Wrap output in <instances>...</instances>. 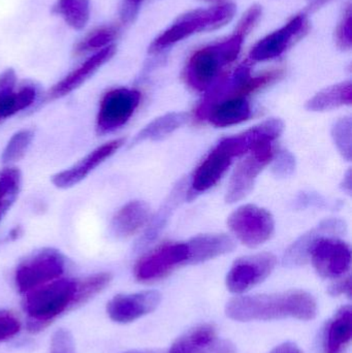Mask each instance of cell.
I'll return each instance as SVG.
<instances>
[{
    "mask_svg": "<svg viewBox=\"0 0 352 353\" xmlns=\"http://www.w3.org/2000/svg\"><path fill=\"white\" fill-rule=\"evenodd\" d=\"M227 316L237 321L296 319L312 321L318 314L315 299L303 290L239 296L227 303Z\"/></svg>",
    "mask_w": 352,
    "mask_h": 353,
    "instance_id": "obj_1",
    "label": "cell"
},
{
    "mask_svg": "<svg viewBox=\"0 0 352 353\" xmlns=\"http://www.w3.org/2000/svg\"><path fill=\"white\" fill-rule=\"evenodd\" d=\"M76 281L57 279L27 292L23 301L26 312L27 330L37 334L47 329L56 317L70 310L76 292Z\"/></svg>",
    "mask_w": 352,
    "mask_h": 353,
    "instance_id": "obj_2",
    "label": "cell"
},
{
    "mask_svg": "<svg viewBox=\"0 0 352 353\" xmlns=\"http://www.w3.org/2000/svg\"><path fill=\"white\" fill-rule=\"evenodd\" d=\"M244 37L234 33L229 39L198 50L190 57L185 80L196 91L208 90L220 76L223 68L237 59Z\"/></svg>",
    "mask_w": 352,
    "mask_h": 353,
    "instance_id": "obj_3",
    "label": "cell"
},
{
    "mask_svg": "<svg viewBox=\"0 0 352 353\" xmlns=\"http://www.w3.org/2000/svg\"><path fill=\"white\" fill-rule=\"evenodd\" d=\"M236 6L227 3L207 10H196L177 19L175 23L159 35L149 51L156 53L194 33L215 30L229 23L235 16Z\"/></svg>",
    "mask_w": 352,
    "mask_h": 353,
    "instance_id": "obj_4",
    "label": "cell"
},
{
    "mask_svg": "<svg viewBox=\"0 0 352 353\" xmlns=\"http://www.w3.org/2000/svg\"><path fill=\"white\" fill-rule=\"evenodd\" d=\"M246 153L247 147L240 134L223 139L196 169L188 194L194 197L212 188L227 173L234 159Z\"/></svg>",
    "mask_w": 352,
    "mask_h": 353,
    "instance_id": "obj_5",
    "label": "cell"
},
{
    "mask_svg": "<svg viewBox=\"0 0 352 353\" xmlns=\"http://www.w3.org/2000/svg\"><path fill=\"white\" fill-rule=\"evenodd\" d=\"M65 270V259L53 248H45L31 254L18 265L14 282L21 294L57 280Z\"/></svg>",
    "mask_w": 352,
    "mask_h": 353,
    "instance_id": "obj_6",
    "label": "cell"
},
{
    "mask_svg": "<svg viewBox=\"0 0 352 353\" xmlns=\"http://www.w3.org/2000/svg\"><path fill=\"white\" fill-rule=\"evenodd\" d=\"M272 142L271 140L260 141L246 153L245 159L240 161L229 180L225 196L227 203L241 201L251 192L258 175L274 159Z\"/></svg>",
    "mask_w": 352,
    "mask_h": 353,
    "instance_id": "obj_7",
    "label": "cell"
},
{
    "mask_svg": "<svg viewBox=\"0 0 352 353\" xmlns=\"http://www.w3.org/2000/svg\"><path fill=\"white\" fill-rule=\"evenodd\" d=\"M229 230L245 246L256 248L270 240L275 222L270 212L254 205L238 208L227 220Z\"/></svg>",
    "mask_w": 352,
    "mask_h": 353,
    "instance_id": "obj_8",
    "label": "cell"
},
{
    "mask_svg": "<svg viewBox=\"0 0 352 353\" xmlns=\"http://www.w3.org/2000/svg\"><path fill=\"white\" fill-rule=\"evenodd\" d=\"M141 97L140 91L136 89L116 88L107 91L101 99L97 113V134H112L125 125L140 105Z\"/></svg>",
    "mask_w": 352,
    "mask_h": 353,
    "instance_id": "obj_9",
    "label": "cell"
},
{
    "mask_svg": "<svg viewBox=\"0 0 352 353\" xmlns=\"http://www.w3.org/2000/svg\"><path fill=\"white\" fill-rule=\"evenodd\" d=\"M188 263L186 243H169L145 254L134 265V276L140 282L163 279L177 268Z\"/></svg>",
    "mask_w": 352,
    "mask_h": 353,
    "instance_id": "obj_10",
    "label": "cell"
},
{
    "mask_svg": "<svg viewBox=\"0 0 352 353\" xmlns=\"http://www.w3.org/2000/svg\"><path fill=\"white\" fill-rule=\"evenodd\" d=\"M277 259L272 253H258L241 257L234 263L227 276V290L243 294L264 282L274 271Z\"/></svg>",
    "mask_w": 352,
    "mask_h": 353,
    "instance_id": "obj_11",
    "label": "cell"
},
{
    "mask_svg": "<svg viewBox=\"0 0 352 353\" xmlns=\"http://www.w3.org/2000/svg\"><path fill=\"white\" fill-rule=\"evenodd\" d=\"M309 259L324 278H338L351 269V247L336 236H322L310 249Z\"/></svg>",
    "mask_w": 352,
    "mask_h": 353,
    "instance_id": "obj_12",
    "label": "cell"
},
{
    "mask_svg": "<svg viewBox=\"0 0 352 353\" xmlns=\"http://www.w3.org/2000/svg\"><path fill=\"white\" fill-rule=\"evenodd\" d=\"M305 14H298L278 30L260 39L250 52L253 61H266L284 53L306 31Z\"/></svg>",
    "mask_w": 352,
    "mask_h": 353,
    "instance_id": "obj_13",
    "label": "cell"
},
{
    "mask_svg": "<svg viewBox=\"0 0 352 353\" xmlns=\"http://www.w3.org/2000/svg\"><path fill=\"white\" fill-rule=\"evenodd\" d=\"M161 294L155 290L132 294H119L107 303V312L112 321L130 323L150 314L161 304Z\"/></svg>",
    "mask_w": 352,
    "mask_h": 353,
    "instance_id": "obj_14",
    "label": "cell"
},
{
    "mask_svg": "<svg viewBox=\"0 0 352 353\" xmlns=\"http://www.w3.org/2000/svg\"><path fill=\"white\" fill-rule=\"evenodd\" d=\"M236 346L221 339L211 325H200L178 338L169 353H236Z\"/></svg>",
    "mask_w": 352,
    "mask_h": 353,
    "instance_id": "obj_15",
    "label": "cell"
},
{
    "mask_svg": "<svg viewBox=\"0 0 352 353\" xmlns=\"http://www.w3.org/2000/svg\"><path fill=\"white\" fill-rule=\"evenodd\" d=\"M125 139H115L89 153L84 159H81L76 165L65 171L58 173L53 176V184L58 188L66 189L84 180L93 170L115 154L123 145Z\"/></svg>",
    "mask_w": 352,
    "mask_h": 353,
    "instance_id": "obj_16",
    "label": "cell"
},
{
    "mask_svg": "<svg viewBox=\"0 0 352 353\" xmlns=\"http://www.w3.org/2000/svg\"><path fill=\"white\" fill-rule=\"evenodd\" d=\"M115 45L109 46L101 51L96 52L94 55L89 57L86 61L83 62L78 68L72 70V72L64 77L61 81L54 85L49 92H48V99L49 101H55V99H61L66 95L72 93V91L82 86L87 80L91 78L103 64L112 59L115 55Z\"/></svg>",
    "mask_w": 352,
    "mask_h": 353,
    "instance_id": "obj_17",
    "label": "cell"
},
{
    "mask_svg": "<svg viewBox=\"0 0 352 353\" xmlns=\"http://www.w3.org/2000/svg\"><path fill=\"white\" fill-rule=\"evenodd\" d=\"M345 222L340 219H328L320 222L309 232L298 239L285 253L287 265H303L309 259L310 249L322 236H336L345 232Z\"/></svg>",
    "mask_w": 352,
    "mask_h": 353,
    "instance_id": "obj_18",
    "label": "cell"
},
{
    "mask_svg": "<svg viewBox=\"0 0 352 353\" xmlns=\"http://www.w3.org/2000/svg\"><path fill=\"white\" fill-rule=\"evenodd\" d=\"M188 247L187 265H198L235 249V241L227 234H204L186 242Z\"/></svg>",
    "mask_w": 352,
    "mask_h": 353,
    "instance_id": "obj_19",
    "label": "cell"
},
{
    "mask_svg": "<svg viewBox=\"0 0 352 353\" xmlns=\"http://www.w3.org/2000/svg\"><path fill=\"white\" fill-rule=\"evenodd\" d=\"M150 207L144 201L126 203L114 216L112 230L118 238H130L140 232L150 220Z\"/></svg>",
    "mask_w": 352,
    "mask_h": 353,
    "instance_id": "obj_20",
    "label": "cell"
},
{
    "mask_svg": "<svg viewBox=\"0 0 352 353\" xmlns=\"http://www.w3.org/2000/svg\"><path fill=\"white\" fill-rule=\"evenodd\" d=\"M251 107L246 97H234L210 108L205 119L217 128H227L246 121L251 117Z\"/></svg>",
    "mask_w": 352,
    "mask_h": 353,
    "instance_id": "obj_21",
    "label": "cell"
},
{
    "mask_svg": "<svg viewBox=\"0 0 352 353\" xmlns=\"http://www.w3.org/2000/svg\"><path fill=\"white\" fill-rule=\"evenodd\" d=\"M352 338V309L342 307L327 325L324 353H344Z\"/></svg>",
    "mask_w": 352,
    "mask_h": 353,
    "instance_id": "obj_22",
    "label": "cell"
},
{
    "mask_svg": "<svg viewBox=\"0 0 352 353\" xmlns=\"http://www.w3.org/2000/svg\"><path fill=\"white\" fill-rule=\"evenodd\" d=\"M187 113L184 112H173L165 114L157 119L153 120L148 125L145 126L132 141V145H138L145 141H159L173 134L178 128L187 122Z\"/></svg>",
    "mask_w": 352,
    "mask_h": 353,
    "instance_id": "obj_23",
    "label": "cell"
},
{
    "mask_svg": "<svg viewBox=\"0 0 352 353\" xmlns=\"http://www.w3.org/2000/svg\"><path fill=\"white\" fill-rule=\"evenodd\" d=\"M351 83L343 82L324 89L314 95L306 103V109L312 112L330 111L342 105H351Z\"/></svg>",
    "mask_w": 352,
    "mask_h": 353,
    "instance_id": "obj_24",
    "label": "cell"
},
{
    "mask_svg": "<svg viewBox=\"0 0 352 353\" xmlns=\"http://www.w3.org/2000/svg\"><path fill=\"white\" fill-rule=\"evenodd\" d=\"M53 12L60 14L68 26L82 30L90 19V0H57Z\"/></svg>",
    "mask_w": 352,
    "mask_h": 353,
    "instance_id": "obj_25",
    "label": "cell"
},
{
    "mask_svg": "<svg viewBox=\"0 0 352 353\" xmlns=\"http://www.w3.org/2000/svg\"><path fill=\"white\" fill-rule=\"evenodd\" d=\"M37 90L32 85L22 87L18 92L0 94V120L16 115L19 112L27 109L34 103Z\"/></svg>",
    "mask_w": 352,
    "mask_h": 353,
    "instance_id": "obj_26",
    "label": "cell"
},
{
    "mask_svg": "<svg viewBox=\"0 0 352 353\" xmlns=\"http://www.w3.org/2000/svg\"><path fill=\"white\" fill-rule=\"evenodd\" d=\"M111 281L112 275L109 273L95 274L81 281H76V292H74L70 310L87 304L99 292H103Z\"/></svg>",
    "mask_w": 352,
    "mask_h": 353,
    "instance_id": "obj_27",
    "label": "cell"
},
{
    "mask_svg": "<svg viewBox=\"0 0 352 353\" xmlns=\"http://www.w3.org/2000/svg\"><path fill=\"white\" fill-rule=\"evenodd\" d=\"M118 32L119 28L114 25L94 29L76 43L74 49V55L82 56L92 51L99 52L113 45L112 43L117 37Z\"/></svg>",
    "mask_w": 352,
    "mask_h": 353,
    "instance_id": "obj_28",
    "label": "cell"
},
{
    "mask_svg": "<svg viewBox=\"0 0 352 353\" xmlns=\"http://www.w3.org/2000/svg\"><path fill=\"white\" fill-rule=\"evenodd\" d=\"M21 187V173L16 168L0 171V214L3 215L18 197Z\"/></svg>",
    "mask_w": 352,
    "mask_h": 353,
    "instance_id": "obj_29",
    "label": "cell"
},
{
    "mask_svg": "<svg viewBox=\"0 0 352 353\" xmlns=\"http://www.w3.org/2000/svg\"><path fill=\"white\" fill-rule=\"evenodd\" d=\"M179 185L180 186L176 187L175 190L173 191L171 196H169V201H167L163 209L158 212L156 217L153 219L152 223L149 225L146 234H145L142 240H141V247H145L150 244L153 240H155V239L159 236V232L165 228V223H167V220H169L172 211L177 207L178 201L181 199V195L182 193H183L182 192L183 186H182L181 183H180Z\"/></svg>",
    "mask_w": 352,
    "mask_h": 353,
    "instance_id": "obj_30",
    "label": "cell"
},
{
    "mask_svg": "<svg viewBox=\"0 0 352 353\" xmlns=\"http://www.w3.org/2000/svg\"><path fill=\"white\" fill-rule=\"evenodd\" d=\"M33 137L34 134L30 130H23L16 132L8 141V145L2 152V163L10 165L23 159L32 142Z\"/></svg>",
    "mask_w": 352,
    "mask_h": 353,
    "instance_id": "obj_31",
    "label": "cell"
},
{
    "mask_svg": "<svg viewBox=\"0 0 352 353\" xmlns=\"http://www.w3.org/2000/svg\"><path fill=\"white\" fill-rule=\"evenodd\" d=\"M351 128V119L347 117L338 120L333 126L332 130V137L335 145H336L339 152L347 161H351L352 154Z\"/></svg>",
    "mask_w": 352,
    "mask_h": 353,
    "instance_id": "obj_32",
    "label": "cell"
},
{
    "mask_svg": "<svg viewBox=\"0 0 352 353\" xmlns=\"http://www.w3.org/2000/svg\"><path fill=\"white\" fill-rule=\"evenodd\" d=\"M51 353H76V344L70 331L60 329L55 332L52 337Z\"/></svg>",
    "mask_w": 352,
    "mask_h": 353,
    "instance_id": "obj_33",
    "label": "cell"
},
{
    "mask_svg": "<svg viewBox=\"0 0 352 353\" xmlns=\"http://www.w3.org/2000/svg\"><path fill=\"white\" fill-rule=\"evenodd\" d=\"M296 159L287 151H281L273 165V172L277 176H287L295 171Z\"/></svg>",
    "mask_w": 352,
    "mask_h": 353,
    "instance_id": "obj_34",
    "label": "cell"
},
{
    "mask_svg": "<svg viewBox=\"0 0 352 353\" xmlns=\"http://www.w3.org/2000/svg\"><path fill=\"white\" fill-rule=\"evenodd\" d=\"M351 8H347L342 21L337 28V43L342 49L351 47Z\"/></svg>",
    "mask_w": 352,
    "mask_h": 353,
    "instance_id": "obj_35",
    "label": "cell"
},
{
    "mask_svg": "<svg viewBox=\"0 0 352 353\" xmlns=\"http://www.w3.org/2000/svg\"><path fill=\"white\" fill-rule=\"evenodd\" d=\"M260 14H262V8H260V6H254L250 8L249 10H247V12L244 14L241 21H240L235 32L242 35L243 37H246V35L252 30L254 25L258 22Z\"/></svg>",
    "mask_w": 352,
    "mask_h": 353,
    "instance_id": "obj_36",
    "label": "cell"
},
{
    "mask_svg": "<svg viewBox=\"0 0 352 353\" xmlns=\"http://www.w3.org/2000/svg\"><path fill=\"white\" fill-rule=\"evenodd\" d=\"M20 329L21 325L18 319L10 313L0 316V342L14 337L20 332Z\"/></svg>",
    "mask_w": 352,
    "mask_h": 353,
    "instance_id": "obj_37",
    "label": "cell"
},
{
    "mask_svg": "<svg viewBox=\"0 0 352 353\" xmlns=\"http://www.w3.org/2000/svg\"><path fill=\"white\" fill-rule=\"evenodd\" d=\"M17 84V74L12 68H8L0 74V94L14 92Z\"/></svg>",
    "mask_w": 352,
    "mask_h": 353,
    "instance_id": "obj_38",
    "label": "cell"
},
{
    "mask_svg": "<svg viewBox=\"0 0 352 353\" xmlns=\"http://www.w3.org/2000/svg\"><path fill=\"white\" fill-rule=\"evenodd\" d=\"M329 294L333 296H342V294H346V296H351V278L347 277L345 279L341 280V281L337 282V283L333 284L330 288H329Z\"/></svg>",
    "mask_w": 352,
    "mask_h": 353,
    "instance_id": "obj_39",
    "label": "cell"
},
{
    "mask_svg": "<svg viewBox=\"0 0 352 353\" xmlns=\"http://www.w3.org/2000/svg\"><path fill=\"white\" fill-rule=\"evenodd\" d=\"M143 0H124L123 8H122V20L124 22L132 21L136 17L138 6Z\"/></svg>",
    "mask_w": 352,
    "mask_h": 353,
    "instance_id": "obj_40",
    "label": "cell"
},
{
    "mask_svg": "<svg viewBox=\"0 0 352 353\" xmlns=\"http://www.w3.org/2000/svg\"><path fill=\"white\" fill-rule=\"evenodd\" d=\"M270 353H304L302 352L301 348L297 344L293 342H287V343L281 344L277 346L275 350H273Z\"/></svg>",
    "mask_w": 352,
    "mask_h": 353,
    "instance_id": "obj_41",
    "label": "cell"
},
{
    "mask_svg": "<svg viewBox=\"0 0 352 353\" xmlns=\"http://www.w3.org/2000/svg\"><path fill=\"white\" fill-rule=\"evenodd\" d=\"M343 189L345 191H347V193L351 194V171H349V173L346 174V176H344V181H343Z\"/></svg>",
    "mask_w": 352,
    "mask_h": 353,
    "instance_id": "obj_42",
    "label": "cell"
},
{
    "mask_svg": "<svg viewBox=\"0 0 352 353\" xmlns=\"http://www.w3.org/2000/svg\"><path fill=\"white\" fill-rule=\"evenodd\" d=\"M8 311L6 310H2V309H0V316H3V315L8 314Z\"/></svg>",
    "mask_w": 352,
    "mask_h": 353,
    "instance_id": "obj_43",
    "label": "cell"
},
{
    "mask_svg": "<svg viewBox=\"0 0 352 353\" xmlns=\"http://www.w3.org/2000/svg\"><path fill=\"white\" fill-rule=\"evenodd\" d=\"M124 353H148L145 352H141V350H132V352H127Z\"/></svg>",
    "mask_w": 352,
    "mask_h": 353,
    "instance_id": "obj_44",
    "label": "cell"
},
{
    "mask_svg": "<svg viewBox=\"0 0 352 353\" xmlns=\"http://www.w3.org/2000/svg\"><path fill=\"white\" fill-rule=\"evenodd\" d=\"M207 1H222V0H207Z\"/></svg>",
    "mask_w": 352,
    "mask_h": 353,
    "instance_id": "obj_45",
    "label": "cell"
},
{
    "mask_svg": "<svg viewBox=\"0 0 352 353\" xmlns=\"http://www.w3.org/2000/svg\"><path fill=\"white\" fill-rule=\"evenodd\" d=\"M1 122H2L1 120H0V123H1Z\"/></svg>",
    "mask_w": 352,
    "mask_h": 353,
    "instance_id": "obj_46",
    "label": "cell"
},
{
    "mask_svg": "<svg viewBox=\"0 0 352 353\" xmlns=\"http://www.w3.org/2000/svg\"><path fill=\"white\" fill-rule=\"evenodd\" d=\"M0 216H2L1 214H0Z\"/></svg>",
    "mask_w": 352,
    "mask_h": 353,
    "instance_id": "obj_47",
    "label": "cell"
}]
</instances>
